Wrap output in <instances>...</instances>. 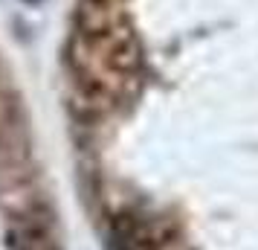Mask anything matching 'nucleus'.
Here are the masks:
<instances>
[{
  "instance_id": "nucleus-5",
  "label": "nucleus",
  "mask_w": 258,
  "mask_h": 250,
  "mask_svg": "<svg viewBox=\"0 0 258 250\" xmlns=\"http://www.w3.org/2000/svg\"><path fill=\"white\" fill-rule=\"evenodd\" d=\"M26 3H38V0H26Z\"/></svg>"
},
{
  "instance_id": "nucleus-4",
  "label": "nucleus",
  "mask_w": 258,
  "mask_h": 250,
  "mask_svg": "<svg viewBox=\"0 0 258 250\" xmlns=\"http://www.w3.org/2000/svg\"><path fill=\"white\" fill-rule=\"evenodd\" d=\"M96 3H110V6H119L122 0H96Z\"/></svg>"
},
{
  "instance_id": "nucleus-1",
  "label": "nucleus",
  "mask_w": 258,
  "mask_h": 250,
  "mask_svg": "<svg viewBox=\"0 0 258 250\" xmlns=\"http://www.w3.org/2000/svg\"><path fill=\"white\" fill-rule=\"evenodd\" d=\"M70 67L90 96H113L142 64L140 38L119 6L82 0L67 47Z\"/></svg>"
},
{
  "instance_id": "nucleus-3",
  "label": "nucleus",
  "mask_w": 258,
  "mask_h": 250,
  "mask_svg": "<svg viewBox=\"0 0 258 250\" xmlns=\"http://www.w3.org/2000/svg\"><path fill=\"white\" fill-rule=\"evenodd\" d=\"M9 250H58L49 218L41 210H21L6 230Z\"/></svg>"
},
{
  "instance_id": "nucleus-2",
  "label": "nucleus",
  "mask_w": 258,
  "mask_h": 250,
  "mask_svg": "<svg viewBox=\"0 0 258 250\" xmlns=\"http://www.w3.org/2000/svg\"><path fill=\"white\" fill-rule=\"evenodd\" d=\"M165 238L154 221L140 213H122L110 221L107 247L110 250H163Z\"/></svg>"
}]
</instances>
